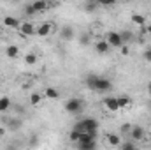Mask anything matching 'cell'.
<instances>
[{"label": "cell", "mask_w": 151, "mask_h": 150, "mask_svg": "<svg viewBox=\"0 0 151 150\" xmlns=\"http://www.w3.org/2000/svg\"><path fill=\"white\" fill-rule=\"evenodd\" d=\"M90 41H91V34H90V32H83V34L79 36V44H81V46L90 44Z\"/></svg>", "instance_id": "7402d4cb"}, {"label": "cell", "mask_w": 151, "mask_h": 150, "mask_svg": "<svg viewBox=\"0 0 151 150\" xmlns=\"http://www.w3.org/2000/svg\"><path fill=\"white\" fill-rule=\"evenodd\" d=\"M77 150H97V143H90V145H76Z\"/></svg>", "instance_id": "83f0119b"}, {"label": "cell", "mask_w": 151, "mask_h": 150, "mask_svg": "<svg viewBox=\"0 0 151 150\" xmlns=\"http://www.w3.org/2000/svg\"><path fill=\"white\" fill-rule=\"evenodd\" d=\"M99 5H100V4H97V2H84V4H83V9H84L86 12H93Z\"/></svg>", "instance_id": "603a6c76"}, {"label": "cell", "mask_w": 151, "mask_h": 150, "mask_svg": "<svg viewBox=\"0 0 151 150\" xmlns=\"http://www.w3.org/2000/svg\"><path fill=\"white\" fill-rule=\"evenodd\" d=\"M37 143H39V138H37V136H32V138H30V145H32V147H35Z\"/></svg>", "instance_id": "4dcf8cb0"}, {"label": "cell", "mask_w": 151, "mask_h": 150, "mask_svg": "<svg viewBox=\"0 0 151 150\" xmlns=\"http://www.w3.org/2000/svg\"><path fill=\"white\" fill-rule=\"evenodd\" d=\"M119 147H121V150H141V149H137V147H135V143H134L132 140H128V141H123Z\"/></svg>", "instance_id": "cb8c5ba5"}, {"label": "cell", "mask_w": 151, "mask_h": 150, "mask_svg": "<svg viewBox=\"0 0 151 150\" xmlns=\"http://www.w3.org/2000/svg\"><path fill=\"white\" fill-rule=\"evenodd\" d=\"M99 120L93 118V117H88V118H83L79 122H76L74 129L79 133H99Z\"/></svg>", "instance_id": "6da1fadb"}, {"label": "cell", "mask_w": 151, "mask_h": 150, "mask_svg": "<svg viewBox=\"0 0 151 150\" xmlns=\"http://www.w3.org/2000/svg\"><path fill=\"white\" fill-rule=\"evenodd\" d=\"M5 150H18V147H14V145H5Z\"/></svg>", "instance_id": "e575fe53"}, {"label": "cell", "mask_w": 151, "mask_h": 150, "mask_svg": "<svg viewBox=\"0 0 151 150\" xmlns=\"http://www.w3.org/2000/svg\"><path fill=\"white\" fill-rule=\"evenodd\" d=\"M44 95H46L47 99H51V101H56V99H60V92H58L56 88H53V87H46V90H44Z\"/></svg>", "instance_id": "4fadbf2b"}, {"label": "cell", "mask_w": 151, "mask_h": 150, "mask_svg": "<svg viewBox=\"0 0 151 150\" xmlns=\"http://www.w3.org/2000/svg\"><path fill=\"white\" fill-rule=\"evenodd\" d=\"M25 14H27V16H34V14H35L32 4H27V5H25Z\"/></svg>", "instance_id": "f1b7e54d"}, {"label": "cell", "mask_w": 151, "mask_h": 150, "mask_svg": "<svg viewBox=\"0 0 151 150\" xmlns=\"http://www.w3.org/2000/svg\"><path fill=\"white\" fill-rule=\"evenodd\" d=\"M95 51H97L99 55H107V53L111 51V46H109L106 41H99V42H95Z\"/></svg>", "instance_id": "30bf717a"}, {"label": "cell", "mask_w": 151, "mask_h": 150, "mask_svg": "<svg viewBox=\"0 0 151 150\" xmlns=\"http://www.w3.org/2000/svg\"><path fill=\"white\" fill-rule=\"evenodd\" d=\"M119 36H121L123 44H128V42H132V41H134V34H132L130 30H121V32H119Z\"/></svg>", "instance_id": "44dd1931"}, {"label": "cell", "mask_w": 151, "mask_h": 150, "mask_svg": "<svg viewBox=\"0 0 151 150\" xmlns=\"http://www.w3.org/2000/svg\"><path fill=\"white\" fill-rule=\"evenodd\" d=\"M106 140H107V143H109L111 147H118V145H121L119 136H118V134H114V133H109V134L106 136Z\"/></svg>", "instance_id": "e0dca14e"}, {"label": "cell", "mask_w": 151, "mask_h": 150, "mask_svg": "<svg viewBox=\"0 0 151 150\" xmlns=\"http://www.w3.org/2000/svg\"><path fill=\"white\" fill-rule=\"evenodd\" d=\"M4 25L5 27H11V28H19V20H16L12 16H5L4 18Z\"/></svg>", "instance_id": "9a60e30c"}, {"label": "cell", "mask_w": 151, "mask_h": 150, "mask_svg": "<svg viewBox=\"0 0 151 150\" xmlns=\"http://www.w3.org/2000/svg\"><path fill=\"white\" fill-rule=\"evenodd\" d=\"M79 138H81V133H79V131H76L74 127H72V131L69 133V140H70L72 143H77V141H79Z\"/></svg>", "instance_id": "484cf974"}, {"label": "cell", "mask_w": 151, "mask_h": 150, "mask_svg": "<svg viewBox=\"0 0 151 150\" xmlns=\"http://www.w3.org/2000/svg\"><path fill=\"white\" fill-rule=\"evenodd\" d=\"M32 7H34L35 12H42V11H46L49 5H47L46 0H37V2H32Z\"/></svg>", "instance_id": "2e32d148"}, {"label": "cell", "mask_w": 151, "mask_h": 150, "mask_svg": "<svg viewBox=\"0 0 151 150\" xmlns=\"http://www.w3.org/2000/svg\"><path fill=\"white\" fill-rule=\"evenodd\" d=\"M19 34L21 36H25V37H30V36H34V34H37V28L34 27V23H30V21H25V23H19Z\"/></svg>", "instance_id": "8992f818"}, {"label": "cell", "mask_w": 151, "mask_h": 150, "mask_svg": "<svg viewBox=\"0 0 151 150\" xmlns=\"http://www.w3.org/2000/svg\"><path fill=\"white\" fill-rule=\"evenodd\" d=\"M144 58H146L148 62H151V48H150V50H146V53H144Z\"/></svg>", "instance_id": "1f68e13d"}, {"label": "cell", "mask_w": 151, "mask_h": 150, "mask_svg": "<svg viewBox=\"0 0 151 150\" xmlns=\"http://www.w3.org/2000/svg\"><path fill=\"white\" fill-rule=\"evenodd\" d=\"M0 81H2V76H0Z\"/></svg>", "instance_id": "f35d334b"}, {"label": "cell", "mask_w": 151, "mask_h": 150, "mask_svg": "<svg viewBox=\"0 0 151 150\" xmlns=\"http://www.w3.org/2000/svg\"><path fill=\"white\" fill-rule=\"evenodd\" d=\"M104 41H106V42H107L111 48H121V46H125V44H123V41H121V36H119V32H114V30L107 32Z\"/></svg>", "instance_id": "3957f363"}, {"label": "cell", "mask_w": 151, "mask_h": 150, "mask_svg": "<svg viewBox=\"0 0 151 150\" xmlns=\"http://www.w3.org/2000/svg\"><path fill=\"white\" fill-rule=\"evenodd\" d=\"M118 99V104H119V108H127V106H130L132 104V99L128 97V95H119V97H116Z\"/></svg>", "instance_id": "ffe728a7"}, {"label": "cell", "mask_w": 151, "mask_h": 150, "mask_svg": "<svg viewBox=\"0 0 151 150\" xmlns=\"http://www.w3.org/2000/svg\"><path fill=\"white\" fill-rule=\"evenodd\" d=\"M121 53L123 55H128V46H121Z\"/></svg>", "instance_id": "d6a6232c"}, {"label": "cell", "mask_w": 151, "mask_h": 150, "mask_svg": "<svg viewBox=\"0 0 151 150\" xmlns=\"http://www.w3.org/2000/svg\"><path fill=\"white\" fill-rule=\"evenodd\" d=\"M25 62H27V66H34L37 62V55L35 53H27L25 55Z\"/></svg>", "instance_id": "d4e9b609"}, {"label": "cell", "mask_w": 151, "mask_h": 150, "mask_svg": "<svg viewBox=\"0 0 151 150\" xmlns=\"http://www.w3.org/2000/svg\"><path fill=\"white\" fill-rule=\"evenodd\" d=\"M132 23L137 25V27H146V16H144V14L134 12V14H132Z\"/></svg>", "instance_id": "5bb4252c"}, {"label": "cell", "mask_w": 151, "mask_h": 150, "mask_svg": "<svg viewBox=\"0 0 151 150\" xmlns=\"http://www.w3.org/2000/svg\"><path fill=\"white\" fill-rule=\"evenodd\" d=\"M130 129H132V125H130V124H123V125H121V133H125V134H128V133H130Z\"/></svg>", "instance_id": "f546056e"}, {"label": "cell", "mask_w": 151, "mask_h": 150, "mask_svg": "<svg viewBox=\"0 0 151 150\" xmlns=\"http://www.w3.org/2000/svg\"><path fill=\"white\" fill-rule=\"evenodd\" d=\"M51 30H53V23H42V25L37 28V36L46 37V36H49V34H51Z\"/></svg>", "instance_id": "7c38bea8"}, {"label": "cell", "mask_w": 151, "mask_h": 150, "mask_svg": "<svg viewBox=\"0 0 151 150\" xmlns=\"http://www.w3.org/2000/svg\"><path fill=\"white\" fill-rule=\"evenodd\" d=\"M104 106H106V110H109V111H119L121 108H119V104H118V99L116 97H104Z\"/></svg>", "instance_id": "ba28073f"}, {"label": "cell", "mask_w": 151, "mask_h": 150, "mask_svg": "<svg viewBox=\"0 0 151 150\" xmlns=\"http://www.w3.org/2000/svg\"><path fill=\"white\" fill-rule=\"evenodd\" d=\"M9 108H11V99H9L7 95L0 97V113H5Z\"/></svg>", "instance_id": "d6986e66"}, {"label": "cell", "mask_w": 151, "mask_h": 150, "mask_svg": "<svg viewBox=\"0 0 151 150\" xmlns=\"http://www.w3.org/2000/svg\"><path fill=\"white\" fill-rule=\"evenodd\" d=\"M40 101H42V95H40V94H37V92H34V94L30 95V103H32L34 106L40 104Z\"/></svg>", "instance_id": "4316f807"}, {"label": "cell", "mask_w": 151, "mask_h": 150, "mask_svg": "<svg viewBox=\"0 0 151 150\" xmlns=\"http://www.w3.org/2000/svg\"><path fill=\"white\" fill-rule=\"evenodd\" d=\"M97 79H99V76L97 74H88L86 76V87H88L90 90H95V87H97Z\"/></svg>", "instance_id": "ac0fdd59"}, {"label": "cell", "mask_w": 151, "mask_h": 150, "mask_svg": "<svg viewBox=\"0 0 151 150\" xmlns=\"http://www.w3.org/2000/svg\"><path fill=\"white\" fill-rule=\"evenodd\" d=\"M113 88V81L109 78H104V76H99L97 79V87H95V92H109Z\"/></svg>", "instance_id": "277c9868"}, {"label": "cell", "mask_w": 151, "mask_h": 150, "mask_svg": "<svg viewBox=\"0 0 151 150\" xmlns=\"http://www.w3.org/2000/svg\"><path fill=\"white\" fill-rule=\"evenodd\" d=\"M74 37H76V34H74V28L72 27H69V25L62 27V30H60V39L62 41H72Z\"/></svg>", "instance_id": "9c48e42d"}, {"label": "cell", "mask_w": 151, "mask_h": 150, "mask_svg": "<svg viewBox=\"0 0 151 150\" xmlns=\"http://www.w3.org/2000/svg\"><path fill=\"white\" fill-rule=\"evenodd\" d=\"M146 30H148V34H151V23L150 25H146Z\"/></svg>", "instance_id": "d590c367"}, {"label": "cell", "mask_w": 151, "mask_h": 150, "mask_svg": "<svg viewBox=\"0 0 151 150\" xmlns=\"http://www.w3.org/2000/svg\"><path fill=\"white\" fill-rule=\"evenodd\" d=\"M4 136H5V127L0 125V138H4Z\"/></svg>", "instance_id": "836d02e7"}, {"label": "cell", "mask_w": 151, "mask_h": 150, "mask_svg": "<svg viewBox=\"0 0 151 150\" xmlns=\"http://www.w3.org/2000/svg\"><path fill=\"white\" fill-rule=\"evenodd\" d=\"M146 136V133H144V129L141 127V125H132V129H130V133H128V138L135 143V141H141L142 138Z\"/></svg>", "instance_id": "52a82bcc"}, {"label": "cell", "mask_w": 151, "mask_h": 150, "mask_svg": "<svg viewBox=\"0 0 151 150\" xmlns=\"http://www.w3.org/2000/svg\"><path fill=\"white\" fill-rule=\"evenodd\" d=\"M83 108H84V103L81 99H77V97H70V99L65 101V111L67 113L77 115V113L83 111Z\"/></svg>", "instance_id": "7a4b0ae2"}, {"label": "cell", "mask_w": 151, "mask_h": 150, "mask_svg": "<svg viewBox=\"0 0 151 150\" xmlns=\"http://www.w3.org/2000/svg\"><path fill=\"white\" fill-rule=\"evenodd\" d=\"M2 122H4V125H5V129H11V131H18L21 125H23V122H21V118H11V117H2Z\"/></svg>", "instance_id": "5b68a950"}, {"label": "cell", "mask_w": 151, "mask_h": 150, "mask_svg": "<svg viewBox=\"0 0 151 150\" xmlns=\"http://www.w3.org/2000/svg\"><path fill=\"white\" fill-rule=\"evenodd\" d=\"M150 110H151V101H150Z\"/></svg>", "instance_id": "74e56055"}, {"label": "cell", "mask_w": 151, "mask_h": 150, "mask_svg": "<svg viewBox=\"0 0 151 150\" xmlns=\"http://www.w3.org/2000/svg\"><path fill=\"white\" fill-rule=\"evenodd\" d=\"M148 92H150V95H151V83L148 85Z\"/></svg>", "instance_id": "8d00e7d4"}, {"label": "cell", "mask_w": 151, "mask_h": 150, "mask_svg": "<svg viewBox=\"0 0 151 150\" xmlns=\"http://www.w3.org/2000/svg\"><path fill=\"white\" fill-rule=\"evenodd\" d=\"M5 57L11 58V60L18 58V57H19V48H18L16 44H9V46L5 48Z\"/></svg>", "instance_id": "8fae6325"}]
</instances>
